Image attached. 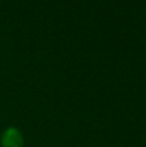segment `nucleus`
I'll use <instances>...</instances> for the list:
<instances>
[{
    "mask_svg": "<svg viewBox=\"0 0 146 147\" xmlns=\"http://www.w3.org/2000/svg\"><path fill=\"white\" fill-rule=\"evenodd\" d=\"M24 146V137L23 133L14 127H6L0 134V147H23Z\"/></svg>",
    "mask_w": 146,
    "mask_h": 147,
    "instance_id": "nucleus-1",
    "label": "nucleus"
}]
</instances>
